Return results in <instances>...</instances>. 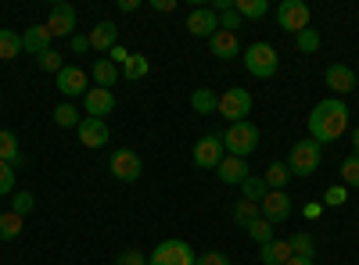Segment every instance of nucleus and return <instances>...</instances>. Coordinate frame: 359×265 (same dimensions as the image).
I'll use <instances>...</instances> for the list:
<instances>
[{
	"instance_id": "34",
	"label": "nucleus",
	"mask_w": 359,
	"mask_h": 265,
	"mask_svg": "<svg viewBox=\"0 0 359 265\" xmlns=\"http://www.w3.org/2000/svg\"><path fill=\"white\" fill-rule=\"evenodd\" d=\"M341 187L359 190V155H348V158L341 162Z\"/></svg>"
},
{
	"instance_id": "7",
	"label": "nucleus",
	"mask_w": 359,
	"mask_h": 265,
	"mask_svg": "<svg viewBox=\"0 0 359 265\" xmlns=\"http://www.w3.org/2000/svg\"><path fill=\"white\" fill-rule=\"evenodd\" d=\"M309 4L306 0H284V4L277 8V22H280V29L284 33H291V36H298L302 29H309Z\"/></svg>"
},
{
	"instance_id": "14",
	"label": "nucleus",
	"mask_w": 359,
	"mask_h": 265,
	"mask_svg": "<svg viewBox=\"0 0 359 265\" xmlns=\"http://www.w3.org/2000/svg\"><path fill=\"white\" fill-rule=\"evenodd\" d=\"M187 33L212 40V36L219 33V15H216L212 8H194V11L187 15Z\"/></svg>"
},
{
	"instance_id": "16",
	"label": "nucleus",
	"mask_w": 359,
	"mask_h": 265,
	"mask_svg": "<svg viewBox=\"0 0 359 265\" xmlns=\"http://www.w3.org/2000/svg\"><path fill=\"white\" fill-rule=\"evenodd\" d=\"M86 40H90V50L94 54H108L111 47H118V25L115 22H97L94 33H90Z\"/></svg>"
},
{
	"instance_id": "40",
	"label": "nucleus",
	"mask_w": 359,
	"mask_h": 265,
	"mask_svg": "<svg viewBox=\"0 0 359 265\" xmlns=\"http://www.w3.org/2000/svg\"><path fill=\"white\" fill-rule=\"evenodd\" d=\"M345 201H348V187H331L323 194V204H331V208H341Z\"/></svg>"
},
{
	"instance_id": "27",
	"label": "nucleus",
	"mask_w": 359,
	"mask_h": 265,
	"mask_svg": "<svg viewBox=\"0 0 359 265\" xmlns=\"http://www.w3.org/2000/svg\"><path fill=\"white\" fill-rule=\"evenodd\" d=\"M259 215H262V212H259V204H255V201H245V197H241V201L233 204V222L241 226V229H248Z\"/></svg>"
},
{
	"instance_id": "45",
	"label": "nucleus",
	"mask_w": 359,
	"mask_h": 265,
	"mask_svg": "<svg viewBox=\"0 0 359 265\" xmlns=\"http://www.w3.org/2000/svg\"><path fill=\"white\" fill-rule=\"evenodd\" d=\"M176 4H172V0H151V11H162V15H169Z\"/></svg>"
},
{
	"instance_id": "26",
	"label": "nucleus",
	"mask_w": 359,
	"mask_h": 265,
	"mask_svg": "<svg viewBox=\"0 0 359 265\" xmlns=\"http://www.w3.org/2000/svg\"><path fill=\"white\" fill-rule=\"evenodd\" d=\"M22 229H25V219H22V215H15L11 208H8V212H0V241H15V237H22Z\"/></svg>"
},
{
	"instance_id": "6",
	"label": "nucleus",
	"mask_w": 359,
	"mask_h": 265,
	"mask_svg": "<svg viewBox=\"0 0 359 265\" xmlns=\"http://www.w3.org/2000/svg\"><path fill=\"white\" fill-rule=\"evenodd\" d=\"M219 115L233 126V122H248L252 115V94L241 90V86H230L226 94H219Z\"/></svg>"
},
{
	"instance_id": "49",
	"label": "nucleus",
	"mask_w": 359,
	"mask_h": 265,
	"mask_svg": "<svg viewBox=\"0 0 359 265\" xmlns=\"http://www.w3.org/2000/svg\"><path fill=\"white\" fill-rule=\"evenodd\" d=\"M320 212H323V208H320V204H316V201H313V204H306V219H316Z\"/></svg>"
},
{
	"instance_id": "38",
	"label": "nucleus",
	"mask_w": 359,
	"mask_h": 265,
	"mask_svg": "<svg viewBox=\"0 0 359 265\" xmlns=\"http://www.w3.org/2000/svg\"><path fill=\"white\" fill-rule=\"evenodd\" d=\"M15 194V165L0 162V197H11Z\"/></svg>"
},
{
	"instance_id": "21",
	"label": "nucleus",
	"mask_w": 359,
	"mask_h": 265,
	"mask_svg": "<svg viewBox=\"0 0 359 265\" xmlns=\"http://www.w3.org/2000/svg\"><path fill=\"white\" fill-rule=\"evenodd\" d=\"M287 258H291V244H287V241H277V237H273L269 244L259 248V262H262V265H284Z\"/></svg>"
},
{
	"instance_id": "2",
	"label": "nucleus",
	"mask_w": 359,
	"mask_h": 265,
	"mask_svg": "<svg viewBox=\"0 0 359 265\" xmlns=\"http://www.w3.org/2000/svg\"><path fill=\"white\" fill-rule=\"evenodd\" d=\"M241 62H245L248 76H255V79H269V76H277V69H280V57H277L273 43H252V47H245Z\"/></svg>"
},
{
	"instance_id": "3",
	"label": "nucleus",
	"mask_w": 359,
	"mask_h": 265,
	"mask_svg": "<svg viewBox=\"0 0 359 265\" xmlns=\"http://www.w3.org/2000/svg\"><path fill=\"white\" fill-rule=\"evenodd\" d=\"M320 162H323V147L316 143V140H298L294 147H291V155H287V169H291V176H298V180H306V176H313L316 169H320Z\"/></svg>"
},
{
	"instance_id": "11",
	"label": "nucleus",
	"mask_w": 359,
	"mask_h": 265,
	"mask_svg": "<svg viewBox=\"0 0 359 265\" xmlns=\"http://www.w3.org/2000/svg\"><path fill=\"white\" fill-rule=\"evenodd\" d=\"M291 208H294V204H291V197L284 194V190H269L266 194V201L259 204V212H262V219L266 222H287L291 219Z\"/></svg>"
},
{
	"instance_id": "35",
	"label": "nucleus",
	"mask_w": 359,
	"mask_h": 265,
	"mask_svg": "<svg viewBox=\"0 0 359 265\" xmlns=\"http://www.w3.org/2000/svg\"><path fill=\"white\" fill-rule=\"evenodd\" d=\"M320 43H323V40H320L316 29H302V33L294 36V47L302 50V54H316V50H320Z\"/></svg>"
},
{
	"instance_id": "43",
	"label": "nucleus",
	"mask_w": 359,
	"mask_h": 265,
	"mask_svg": "<svg viewBox=\"0 0 359 265\" xmlns=\"http://www.w3.org/2000/svg\"><path fill=\"white\" fill-rule=\"evenodd\" d=\"M194 265H230V258L223 251H205V255H198Z\"/></svg>"
},
{
	"instance_id": "41",
	"label": "nucleus",
	"mask_w": 359,
	"mask_h": 265,
	"mask_svg": "<svg viewBox=\"0 0 359 265\" xmlns=\"http://www.w3.org/2000/svg\"><path fill=\"white\" fill-rule=\"evenodd\" d=\"M219 29H223V33H237V29H241V15H237L233 8L223 11V15H219Z\"/></svg>"
},
{
	"instance_id": "4",
	"label": "nucleus",
	"mask_w": 359,
	"mask_h": 265,
	"mask_svg": "<svg viewBox=\"0 0 359 265\" xmlns=\"http://www.w3.org/2000/svg\"><path fill=\"white\" fill-rule=\"evenodd\" d=\"M223 147H226V155H233V158H248L259 147V126L255 122H233L223 133Z\"/></svg>"
},
{
	"instance_id": "30",
	"label": "nucleus",
	"mask_w": 359,
	"mask_h": 265,
	"mask_svg": "<svg viewBox=\"0 0 359 265\" xmlns=\"http://www.w3.org/2000/svg\"><path fill=\"white\" fill-rule=\"evenodd\" d=\"M287 244H291V255H298V258H316V241H313V233H294Z\"/></svg>"
},
{
	"instance_id": "46",
	"label": "nucleus",
	"mask_w": 359,
	"mask_h": 265,
	"mask_svg": "<svg viewBox=\"0 0 359 265\" xmlns=\"http://www.w3.org/2000/svg\"><path fill=\"white\" fill-rule=\"evenodd\" d=\"M72 50H76V54H86V50H90V40H86V36H72Z\"/></svg>"
},
{
	"instance_id": "44",
	"label": "nucleus",
	"mask_w": 359,
	"mask_h": 265,
	"mask_svg": "<svg viewBox=\"0 0 359 265\" xmlns=\"http://www.w3.org/2000/svg\"><path fill=\"white\" fill-rule=\"evenodd\" d=\"M108 62H111V65H118V69H126L130 50H126V47H111V50H108Z\"/></svg>"
},
{
	"instance_id": "15",
	"label": "nucleus",
	"mask_w": 359,
	"mask_h": 265,
	"mask_svg": "<svg viewBox=\"0 0 359 265\" xmlns=\"http://www.w3.org/2000/svg\"><path fill=\"white\" fill-rule=\"evenodd\" d=\"M76 133H79V143L90 147V151H101V147L108 143V136H111L104 119H83V122L76 126Z\"/></svg>"
},
{
	"instance_id": "36",
	"label": "nucleus",
	"mask_w": 359,
	"mask_h": 265,
	"mask_svg": "<svg viewBox=\"0 0 359 265\" xmlns=\"http://www.w3.org/2000/svg\"><path fill=\"white\" fill-rule=\"evenodd\" d=\"M248 233H252V241L262 248V244H269V241H273V222H266V219L259 215V219L248 226Z\"/></svg>"
},
{
	"instance_id": "13",
	"label": "nucleus",
	"mask_w": 359,
	"mask_h": 265,
	"mask_svg": "<svg viewBox=\"0 0 359 265\" xmlns=\"http://www.w3.org/2000/svg\"><path fill=\"white\" fill-rule=\"evenodd\" d=\"M83 108H86V119H104V115L115 111V94L104 90V86H90L83 97Z\"/></svg>"
},
{
	"instance_id": "10",
	"label": "nucleus",
	"mask_w": 359,
	"mask_h": 265,
	"mask_svg": "<svg viewBox=\"0 0 359 265\" xmlns=\"http://www.w3.org/2000/svg\"><path fill=\"white\" fill-rule=\"evenodd\" d=\"M226 158V147H223V136L208 133L194 143V165L198 169H219V162Z\"/></svg>"
},
{
	"instance_id": "37",
	"label": "nucleus",
	"mask_w": 359,
	"mask_h": 265,
	"mask_svg": "<svg viewBox=\"0 0 359 265\" xmlns=\"http://www.w3.org/2000/svg\"><path fill=\"white\" fill-rule=\"evenodd\" d=\"M33 204H36V201H33V194H25V190H15V194H11V212H15V215H22V219H25L29 212H33Z\"/></svg>"
},
{
	"instance_id": "18",
	"label": "nucleus",
	"mask_w": 359,
	"mask_h": 265,
	"mask_svg": "<svg viewBox=\"0 0 359 265\" xmlns=\"http://www.w3.org/2000/svg\"><path fill=\"white\" fill-rule=\"evenodd\" d=\"M327 86L338 94V97H345V94H352L355 90V72L348 69V65H341V62H334V65H327Z\"/></svg>"
},
{
	"instance_id": "25",
	"label": "nucleus",
	"mask_w": 359,
	"mask_h": 265,
	"mask_svg": "<svg viewBox=\"0 0 359 265\" xmlns=\"http://www.w3.org/2000/svg\"><path fill=\"white\" fill-rule=\"evenodd\" d=\"M262 180H266V187H269V190H284V187L291 183V169H287V162H273V165L266 169Z\"/></svg>"
},
{
	"instance_id": "12",
	"label": "nucleus",
	"mask_w": 359,
	"mask_h": 265,
	"mask_svg": "<svg viewBox=\"0 0 359 265\" xmlns=\"http://www.w3.org/2000/svg\"><path fill=\"white\" fill-rule=\"evenodd\" d=\"M57 90H62V97H86L90 72H83L76 65H65L62 72H57Z\"/></svg>"
},
{
	"instance_id": "50",
	"label": "nucleus",
	"mask_w": 359,
	"mask_h": 265,
	"mask_svg": "<svg viewBox=\"0 0 359 265\" xmlns=\"http://www.w3.org/2000/svg\"><path fill=\"white\" fill-rule=\"evenodd\" d=\"M352 147H355V155H359V129L352 133Z\"/></svg>"
},
{
	"instance_id": "29",
	"label": "nucleus",
	"mask_w": 359,
	"mask_h": 265,
	"mask_svg": "<svg viewBox=\"0 0 359 265\" xmlns=\"http://www.w3.org/2000/svg\"><path fill=\"white\" fill-rule=\"evenodd\" d=\"M241 194H245V201H255V204H262V201H266V194H269V187H266V180H262V176H248V180L241 183Z\"/></svg>"
},
{
	"instance_id": "19",
	"label": "nucleus",
	"mask_w": 359,
	"mask_h": 265,
	"mask_svg": "<svg viewBox=\"0 0 359 265\" xmlns=\"http://www.w3.org/2000/svg\"><path fill=\"white\" fill-rule=\"evenodd\" d=\"M50 40H54V36H50L47 25H33V29H25V36H22V50L40 57V54L50 50Z\"/></svg>"
},
{
	"instance_id": "23",
	"label": "nucleus",
	"mask_w": 359,
	"mask_h": 265,
	"mask_svg": "<svg viewBox=\"0 0 359 265\" xmlns=\"http://www.w3.org/2000/svg\"><path fill=\"white\" fill-rule=\"evenodd\" d=\"M118 72H123V69L111 65L108 57H97V62H94V83L104 86V90H111V86L118 83Z\"/></svg>"
},
{
	"instance_id": "48",
	"label": "nucleus",
	"mask_w": 359,
	"mask_h": 265,
	"mask_svg": "<svg viewBox=\"0 0 359 265\" xmlns=\"http://www.w3.org/2000/svg\"><path fill=\"white\" fill-rule=\"evenodd\" d=\"M284 265H316V262H313V258H298V255H291Z\"/></svg>"
},
{
	"instance_id": "47",
	"label": "nucleus",
	"mask_w": 359,
	"mask_h": 265,
	"mask_svg": "<svg viewBox=\"0 0 359 265\" xmlns=\"http://www.w3.org/2000/svg\"><path fill=\"white\" fill-rule=\"evenodd\" d=\"M140 8V0H118V11H126V15H133Z\"/></svg>"
},
{
	"instance_id": "31",
	"label": "nucleus",
	"mask_w": 359,
	"mask_h": 265,
	"mask_svg": "<svg viewBox=\"0 0 359 265\" xmlns=\"http://www.w3.org/2000/svg\"><path fill=\"white\" fill-rule=\"evenodd\" d=\"M22 54V36H15L11 29H0V57L4 62H11V57Z\"/></svg>"
},
{
	"instance_id": "9",
	"label": "nucleus",
	"mask_w": 359,
	"mask_h": 265,
	"mask_svg": "<svg viewBox=\"0 0 359 265\" xmlns=\"http://www.w3.org/2000/svg\"><path fill=\"white\" fill-rule=\"evenodd\" d=\"M47 29H50V36L57 40V36H76V8L72 4H65V0H57V4H50V15H47V22H43Z\"/></svg>"
},
{
	"instance_id": "33",
	"label": "nucleus",
	"mask_w": 359,
	"mask_h": 265,
	"mask_svg": "<svg viewBox=\"0 0 359 265\" xmlns=\"http://www.w3.org/2000/svg\"><path fill=\"white\" fill-rule=\"evenodd\" d=\"M83 119H79V111L72 104H57L54 108V126H62V129H76Z\"/></svg>"
},
{
	"instance_id": "20",
	"label": "nucleus",
	"mask_w": 359,
	"mask_h": 265,
	"mask_svg": "<svg viewBox=\"0 0 359 265\" xmlns=\"http://www.w3.org/2000/svg\"><path fill=\"white\" fill-rule=\"evenodd\" d=\"M208 50H212L216 57H223V62H230V57H241V40H237V33H219L208 40Z\"/></svg>"
},
{
	"instance_id": "5",
	"label": "nucleus",
	"mask_w": 359,
	"mask_h": 265,
	"mask_svg": "<svg viewBox=\"0 0 359 265\" xmlns=\"http://www.w3.org/2000/svg\"><path fill=\"white\" fill-rule=\"evenodd\" d=\"M198 255L187 241H162L151 255H147V265H194Z\"/></svg>"
},
{
	"instance_id": "22",
	"label": "nucleus",
	"mask_w": 359,
	"mask_h": 265,
	"mask_svg": "<svg viewBox=\"0 0 359 265\" xmlns=\"http://www.w3.org/2000/svg\"><path fill=\"white\" fill-rule=\"evenodd\" d=\"M191 108L198 115H212V111H219V94L208 90V86H198V90L191 94Z\"/></svg>"
},
{
	"instance_id": "17",
	"label": "nucleus",
	"mask_w": 359,
	"mask_h": 265,
	"mask_svg": "<svg viewBox=\"0 0 359 265\" xmlns=\"http://www.w3.org/2000/svg\"><path fill=\"white\" fill-rule=\"evenodd\" d=\"M216 176L223 183H230V187H241L248 176H252V169H248V162L245 158H233V155H226L223 162H219V169H216Z\"/></svg>"
},
{
	"instance_id": "28",
	"label": "nucleus",
	"mask_w": 359,
	"mask_h": 265,
	"mask_svg": "<svg viewBox=\"0 0 359 265\" xmlns=\"http://www.w3.org/2000/svg\"><path fill=\"white\" fill-rule=\"evenodd\" d=\"M147 72H151V57H144V54H130V62H126V69H123V79L137 83V79H144Z\"/></svg>"
},
{
	"instance_id": "32",
	"label": "nucleus",
	"mask_w": 359,
	"mask_h": 265,
	"mask_svg": "<svg viewBox=\"0 0 359 265\" xmlns=\"http://www.w3.org/2000/svg\"><path fill=\"white\" fill-rule=\"evenodd\" d=\"M233 11L241 18H262L269 11V4L266 0H233Z\"/></svg>"
},
{
	"instance_id": "42",
	"label": "nucleus",
	"mask_w": 359,
	"mask_h": 265,
	"mask_svg": "<svg viewBox=\"0 0 359 265\" xmlns=\"http://www.w3.org/2000/svg\"><path fill=\"white\" fill-rule=\"evenodd\" d=\"M115 265H147V255L137 251V248H130V251H123V255L115 258Z\"/></svg>"
},
{
	"instance_id": "8",
	"label": "nucleus",
	"mask_w": 359,
	"mask_h": 265,
	"mask_svg": "<svg viewBox=\"0 0 359 265\" xmlns=\"http://www.w3.org/2000/svg\"><path fill=\"white\" fill-rule=\"evenodd\" d=\"M108 169H111V176L118 183H137L140 180V172H144V162H140V155L137 151H115L111 155V162H108Z\"/></svg>"
},
{
	"instance_id": "1",
	"label": "nucleus",
	"mask_w": 359,
	"mask_h": 265,
	"mask_svg": "<svg viewBox=\"0 0 359 265\" xmlns=\"http://www.w3.org/2000/svg\"><path fill=\"white\" fill-rule=\"evenodd\" d=\"M348 122H352L348 104H345L341 97H327V101H320V104L309 111V119H306L309 140H316L320 147H323V143H334L338 136H345Z\"/></svg>"
},
{
	"instance_id": "39",
	"label": "nucleus",
	"mask_w": 359,
	"mask_h": 265,
	"mask_svg": "<svg viewBox=\"0 0 359 265\" xmlns=\"http://www.w3.org/2000/svg\"><path fill=\"white\" fill-rule=\"evenodd\" d=\"M62 57H65V54H57V50L50 47L47 54H40V69H43V72H54V76H57V72L65 69V62H62Z\"/></svg>"
},
{
	"instance_id": "24",
	"label": "nucleus",
	"mask_w": 359,
	"mask_h": 265,
	"mask_svg": "<svg viewBox=\"0 0 359 265\" xmlns=\"http://www.w3.org/2000/svg\"><path fill=\"white\" fill-rule=\"evenodd\" d=\"M0 162H8V165H22V151H18V136L11 129L0 133Z\"/></svg>"
}]
</instances>
